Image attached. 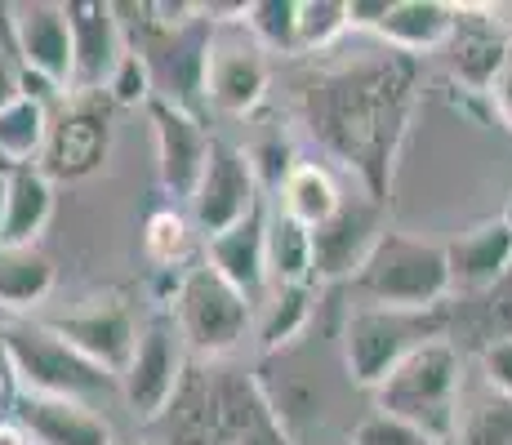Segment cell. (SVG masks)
<instances>
[{"mask_svg": "<svg viewBox=\"0 0 512 445\" xmlns=\"http://www.w3.org/2000/svg\"><path fill=\"white\" fill-rule=\"evenodd\" d=\"M486 103H490V112H495V121H499V125H504V130L512 134V63L504 67V76H499V81L490 85Z\"/></svg>", "mask_w": 512, "mask_h": 445, "instance_id": "cell-34", "label": "cell"}, {"mask_svg": "<svg viewBox=\"0 0 512 445\" xmlns=\"http://www.w3.org/2000/svg\"><path fill=\"white\" fill-rule=\"evenodd\" d=\"M205 263L259 308L263 290H272V281H268V201L245 223H236L232 232L210 236V241H205Z\"/></svg>", "mask_w": 512, "mask_h": 445, "instance_id": "cell-18", "label": "cell"}, {"mask_svg": "<svg viewBox=\"0 0 512 445\" xmlns=\"http://www.w3.org/2000/svg\"><path fill=\"white\" fill-rule=\"evenodd\" d=\"M343 32H352L348 0H299V54L330 49Z\"/></svg>", "mask_w": 512, "mask_h": 445, "instance_id": "cell-30", "label": "cell"}, {"mask_svg": "<svg viewBox=\"0 0 512 445\" xmlns=\"http://www.w3.org/2000/svg\"><path fill=\"white\" fill-rule=\"evenodd\" d=\"M254 210H263V187H259V174H254L250 156H245V147H232V143L214 138L210 165H205L192 201H187V219L210 241V236H223V232H232L236 223H245Z\"/></svg>", "mask_w": 512, "mask_h": 445, "instance_id": "cell-9", "label": "cell"}, {"mask_svg": "<svg viewBox=\"0 0 512 445\" xmlns=\"http://www.w3.org/2000/svg\"><path fill=\"white\" fill-rule=\"evenodd\" d=\"M54 259L41 245H0V308L32 312L54 290Z\"/></svg>", "mask_w": 512, "mask_h": 445, "instance_id": "cell-22", "label": "cell"}, {"mask_svg": "<svg viewBox=\"0 0 512 445\" xmlns=\"http://www.w3.org/2000/svg\"><path fill=\"white\" fill-rule=\"evenodd\" d=\"M14 98H23V72L9 63V54H0V112H5Z\"/></svg>", "mask_w": 512, "mask_h": 445, "instance_id": "cell-36", "label": "cell"}, {"mask_svg": "<svg viewBox=\"0 0 512 445\" xmlns=\"http://www.w3.org/2000/svg\"><path fill=\"white\" fill-rule=\"evenodd\" d=\"M45 325L63 343H72L85 361H94L98 370L116 374V379L125 374V365H130L134 348H139V334H143L139 321H134V308L125 299H94L85 308L54 316Z\"/></svg>", "mask_w": 512, "mask_h": 445, "instance_id": "cell-14", "label": "cell"}, {"mask_svg": "<svg viewBox=\"0 0 512 445\" xmlns=\"http://www.w3.org/2000/svg\"><path fill=\"white\" fill-rule=\"evenodd\" d=\"M499 219H504V223L512 227V196H508V205H504V214H499Z\"/></svg>", "mask_w": 512, "mask_h": 445, "instance_id": "cell-38", "label": "cell"}, {"mask_svg": "<svg viewBox=\"0 0 512 445\" xmlns=\"http://www.w3.org/2000/svg\"><path fill=\"white\" fill-rule=\"evenodd\" d=\"M5 201H9V174H0V232H5Z\"/></svg>", "mask_w": 512, "mask_h": 445, "instance_id": "cell-37", "label": "cell"}, {"mask_svg": "<svg viewBox=\"0 0 512 445\" xmlns=\"http://www.w3.org/2000/svg\"><path fill=\"white\" fill-rule=\"evenodd\" d=\"M192 219L174 205H161V210L147 214L143 223V254L156 272H187V254H192Z\"/></svg>", "mask_w": 512, "mask_h": 445, "instance_id": "cell-27", "label": "cell"}, {"mask_svg": "<svg viewBox=\"0 0 512 445\" xmlns=\"http://www.w3.org/2000/svg\"><path fill=\"white\" fill-rule=\"evenodd\" d=\"M268 281L317 285V272H312V227L294 223L285 210H268Z\"/></svg>", "mask_w": 512, "mask_h": 445, "instance_id": "cell-26", "label": "cell"}, {"mask_svg": "<svg viewBox=\"0 0 512 445\" xmlns=\"http://www.w3.org/2000/svg\"><path fill=\"white\" fill-rule=\"evenodd\" d=\"M361 294L374 308H401V312H441L446 294L455 290L446 245L423 241L406 232H383L374 245L370 263L357 272Z\"/></svg>", "mask_w": 512, "mask_h": 445, "instance_id": "cell-4", "label": "cell"}, {"mask_svg": "<svg viewBox=\"0 0 512 445\" xmlns=\"http://www.w3.org/2000/svg\"><path fill=\"white\" fill-rule=\"evenodd\" d=\"M54 219V178L41 165L9 170V201H5V232L0 245H41V232Z\"/></svg>", "mask_w": 512, "mask_h": 445, "instance_id": "cell-21", "label": "cell"}, {"mask_svg": "<svg viewBox=\"0 0 512 445\" xmlns=\"http://www.w3.org/2000/svg\"><path fill=\"white\" fill-rule=\"evenodd\" d=\"M481 365H486V383L499 392H508L512 397V339H495L481 356Z\"/></svg>", "mask_w": 512, "mask_h": 445, "instance_id": "cell-33", "label": "cell"}, {"mask_svg": "<svg viewBox=\"0 0 512 445\" xmlns=\"http://www.w3.org/2000/svg\"><path fill=\"white\" fill-rule=\"evenodd\" d=\"M0 361H5L14 392L67 397V401H85V405H98L103 397L121 392L116 374L85 361L49 325H5L0 330Z\"/></svg>", "mask_w": 512, "mask_h": 445, "instance_id": "cell-3", "label": "cell"}, {"mask_svg": "<svg viewBox=\"0 0 512 445\" xmlns=\"http://www.w3.org/2000/svg\"><path fill=\"white\" fill-rule=\"evenodd\" d=\"M187 356L192 352H187L174 316L156 312L152 321L143 325L139 348H134L130 365H125V374H121V397L139 423H156L174 410V401L183 397L187 374H192Z\"/></svg>", "mask_w": 512, "mask_h": 445, "instance_id": "cell-7", "label": "cell"}, {"mask_svg": "<svg viewBox=\"0 0 512 445\" xmlns=\"http://www.w3.org/2000/svg\"><path fill=\"white\" fill-rule=\"evenodd\" d=\"M339 205H343V187L334 183V174L326 165H312V161L294 165V174L285 178V187L277 192V210H285L294 223L312 227V232L326 219H334Z\"/></svg>", "mask_w": 512, "mask_h": 445, "instance_id": "cell-24", "label": "cell"}, {"mask_svg": "<svg viewBox=\"0 0 512 445\" xmlns=\"http://www.w3.org/2000/svg\"><path fill=\"white\" fill-rule=\"evenodd\" d=\"M446 58L459 85L472 89V94H490V85L512 63V27L490 18V9L459 5V27L446 45Z\"/></svg>", "mask_w": 512, "mask_h": 445, "instance_id": "cell-16", "label": "cell"}, {"mask_svg": "<svg viewBox=\"0 0 512 445\" xmlns=\"http://www.w3.org/2000/svg\"><path fill=\"white\" fill-rule=\"evenodd\" d=\"M459 388H464V361L455 343L441 334L410 352L370 397L379 414H397L441 445L455 441L459 432Z\"/></svg>", "mask_w": 512, "mask_h": 445, "instance_id": "cell-2", "label": "cell"}, {"mask_svg": "<svg viewBox=\"0 0 512 445\" xmlns=\"http://www.w3.org/2000/svg\"><path fill=\"white\" fill-rule=\"evenodd\" d=\"M348 445H437L428 437V432H419L415 423L397 419V414H379L374 410L370 419H361L357 428H352Z\"/></svg>", "mask_w": 512, "mask_h": 445, "instance_id": "cell-32", "label": "cell"}, {"mask_svg": "<svg viewBox=\"0 0 512 445\" xmlns=\"http://www.w3.org/2000/svg\"><path fill=\"white\" fill-rule=\"evenodd\" d=\"M147 121H152V138H156V174H161V187L174 201H192L196 183H201L210 152H214L210 130L201 125L196 112H187L179 103H165V98H152Z\"/></svg>", "mask_w": 512, "mask_h": 445, "instance_id": "cell-13", "label": "cell"}, {"mask_svg": "<svg viewBox=\"0 0 512 445\" xmlns=\"http://www.w3.org/2000/svg\"><path fill=\"white\" fill-rule=\"evenodd\" d=\"M165 312L179 325L187 352L201 361H219V356L236 352L245 330L254 325V303L232 281H223L210 263L179 272L170 299H165Z\"/></svg>", "mask_w": 512, "mask_h": 445, "instance_id": "cell-5", "label": "cell"}, {"mask_svg": "<svg viewBox=\"0 0 512 445\" xmlns=\"http://www.w3.org/2000/svg\"><path fill=\"white\" fill-rule=\"evenodd\" d=\"M441 339V312H401V308H357L343 325V365L357 388L374 392L415 348Z\"/></svg>", "mask_w": 512, "mask_h": 445, "instance_id": "cell-6", "label": "cell"}, {"mask_svg": "<svg viewBox=\"0 0 512 445\" xmlns=\"http://www.w3.org/2000/svg\"><path fill=\"white\" fill-rule=\"evenodd\" d=\"M112 152V103L107 94H67L58 98L49 143L41 152V170L49 178H90L103 170Z\"/></svg>", "mask_w": 512, "mask_h": 445, "instance_id": "cell-8", "label": "cell"}, {"mask_svg": "<svg viewBox=\"0 0 512 445\" xmlns=\"http://www.w3.org/2000/svg\"><path fill=\"white\" fill-rule=\"evenodd\" d=\"M459 445H512V397L499 388H486L477 401L459 414Z\"/></svg>", "mask_w": 512, "mask_h": 445, "instance_id": "cell-29", "label": "cell"}, {"mask_svg": "<svg viewBox=\"0 0 512 445\" xmlns=\"http://www.w3.org/2000/svg\"><path fill=\"white\" fill-rule=\"evenodd\" d=\"M67 23H72V49H76L72 94H103L116 63L130 49L121 18H116V5L112 0H72Z\"/></svg>", "mask_w": 512, "mask_h": 445, "instance_id": "cell-15", "label": "cell"}, {"mask_svg": "<svg viewBox=\"0 0 512 445\" xmlns=\"http://www.w3.org/2000/svg\"><path fill=\"white\" fill-rule=\"evenodd\" d=\"M441 445H459V441H441Z\"/></svg>", "mask_w": 512, "mask_h": 445, "instance_id": "cell-40", "label": "cell"}, {"mask_svg": "<svg viewBox=\"0 0 512 445\" xmlns=\"http://www.w3.org/2000/svg\"><path fill=\"white\" fill-rule=\"evenodd\" d=\"M0 174H9V165H5V156H0Z\"/></svg>", "mask_w": 512, "mask_h": 445, "instance_id": "cell-39", "label": "cell"}, {"mask_svg": "<svg viewBox=\"0 0 512 445\" xmlns=\"http://www.w3.org/2000/svg\"><path fill=\"white\" fill-rule=\"evenodd\" d=\"M450 254V276H455V290H490L508 276L512 267V227L504 219H490L468 227L464 236L446 245Z\"/></svg>", "mask_w": 512, "mask_h": 445, "instance_id": "cell-20", "label": "cell"}, {"mask_svg": "<svg viewBox=\"0 0 512 445\" xmlns=\"http://www.w3.org/2000/svg\"><path fill=\"white\" fill-rule=\"evenodd\" d=\"M103 94L112 107H152V98H156L152 67H147V58L134 45L125 49V58L116 63V72H112V81H107Z\"/></svg>", "mask_w": 512, "mask_h": 445, "instance_id": "cell-31", "label": "cell"}, {"mask_svg": "<svg viewBox=\"0 0 512 445\" xmlns=\"http://www.w3.org/2000/svg\"><path fill=\"white\" fill-rule=\"evenodd\" d=\"M455 27H459V5H446V0H388L383 18L374 23V36L388 49H397V54L419 58L446 49Z\"/></svg>", "mask_w": 512, "mask_h": 445, "instance_id": "cell-19", "label": "cell"}, {"mask_svg": "<svg viewBox=\"0 0 512 445\" xmlns=\"http://www.w3.org/2000/svg\"><path fill=\"white\" fill-rule=\"evenodd\" d=\"M383 232H388L383 227V201H374L370 192L343 196L334 219H326L312 232V272H317V285L357 281V272L370 263Z\"/></svg>", "mask_w": 512, "mask_h": 445, "instance_id": "cell-12", "label": "cell"}, {"mask_svg": "<svg viewBox=\"0 0 512 445\" xmlns=\"http://www.w3.org/2000/svg\"><path fill=\"white\" fill-rule=\"evenodd\" d=\"M312 308H317V285H272L268 299L259 303V348L281 352L308 330Z\"/></svg>", "mask_w": 512, "mask_h": 445, "instance_id": "cell-25", "label": "cell"}, {"mask_svg": "<svg viewBox=\"0 0 512 445\" xmlns=\"http://www.w3.org/2000/svg\"><path fill=\"white\" fill-rule=\"evenodd\" d=\"M9 410H14V419L23 423L27 437L36 445H116L112 423L98 414V405L14 392V397H9Z\"/></svg>", "mask_w": 512, "mask_h": 445, "instance_id": "cell-17", "label": "cell"}, {"mask_svg": "<svg viewBox=\"0 0 512 445\" xmlns=\"http://www.w3.org/2000/svg\"><path fill=\"white\" fill-rule=\"evenodd\" d=\"M241 27L268 54H299V0H245Z\"/></svg>", "mask_w": 512, "mask_h": 445, "instance_id": "cell-28", "label": "cell"}, {"mask_svg": "<svg viewBox=\"0 0 512 445\" xmlns=\"http://www.w3.org/2000/svg\"><path fill=\"white\" fill-rule=\"evenodd\" d=\"M236 445H294L290 441V432H285V423H281V414H272V419H263L259 428H250Z\"/></svg>", "mask_w": 512, "mask_h": 445, "instance_id": "cell-35", "label": "cell"}, {"mask_svg": "<svg viewBox=\"0 0 512 445\" xmlns=\"http://www.w3.org/2000/svg\"><path fill=\"white\" fill-rule=\"evenodd\" d=\"M419 103V58L379 49L348 67H330L303 89V121L312 138L357 174L361 192L388 201L397 152Z\"/></svg>", "mask_w": 512, "mask_h": 445, "instance_id": "cell-1", "label": "cell"}, {"mask_svg": "<svg viewBox=\"0 0 512 445\" xmlns=\"http://www.w3.org/2000/svg\"><path fill=\"white\" fill-rule=\"evenodd\" d=\"M49 125H54V107L32 94L14 98V103L0 112V156H5L9 170L41 165V152L49 143Z\"/></svg>", "mask_w": 512, "mask_h": 445, "instance_id": "cell-23", "label": "cell"}, {"mask_svg": "<svg viewBox=\"0 0 512 445\" xmlns=\"http://www.w3.org/2000/svg\"><path fill=\"white\" fill-rule=\"evenodd\" d=\"M143 445H147V441H143Z\"/></svg>", "mask_w": 512, "mask_h": 445, "instance_id": "cell-41", "label": "cell"}, {"mask_svg": "<svg viewBox=\"0 0 512 445\" xmlns=\"http://www.w3.org/2000/svg\"><path fill=\"white\" fill-rule=\"evenodd\" d=\"M272 63L268 49L250 32H219L214 27L210 58H205V103L219 116H250L268 98Z\"/></svg>", "mask_w": 512, "mask_h": 445, "instance_id": "cell-11", "label": "cell"}, {"mask_svg": "<svg viewBox=\"0 0 512 445\" xmlns=\"http://www.w3.org/2000/svg\"><path fill=\"white\" fill-rule=\"evenodd\" d=\"M5 23H9V49L18 54V67H23L27 76H36V81L54 85L58 94H72L76 49H72L67 5H54V0H23V5H9Z\"/></svg>", "mask_w": 512, "mask_h": 445, "instance_id": "cell-10", "label": "cell"}]
</instances>
